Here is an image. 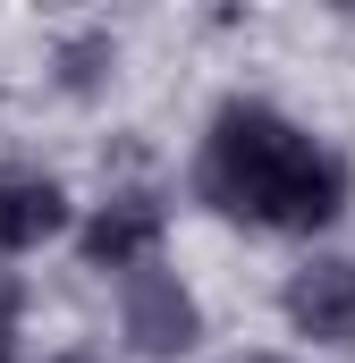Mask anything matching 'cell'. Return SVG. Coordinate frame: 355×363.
<instances>
[{
  "label": "cell",
  "instance_id": "obj_1",
  "mask_svg": "<svg viewBox=\"0 0 355 363\" xmlns=\"http://www.w3.org/2000/svg\"><path fill=\"white\" fill-rule=\"evenodd\" d=\"M195 186L212 211H229L246 228H288V237H313L347 211V161L263 101H229L212 118Z\"/></svg>",
  "mask_w": 355,
  "mask_h": 363
},
{
  "label": "cell",
  "instance_id": "obj_2",
  "mask_svg": "<svg viewBox=\"0 0 355 363\" xmlns=\"http://www.w3.org/2000/svg\"><path fill=\"white\" fill-rule=\"evenodd\" d=\"M119 313H127V347H136V355H186V347L203 338L195 296H186L170 271H153V262H144V271H127Z\"/></svg>",
  "mask_w": 355,
  "mask_h": 363
},
{
  "label": "cell",
  "instance_id": "obj_3",
  "mask_svg": "<svg viewBox=\"0 0 355 363\" xmlns=\"http://www.w3.org/2000/svg\"><path fill=\"white\" fill-rule=\"evenodd\" d=\"M279 304H288L296 338H322V347H355V262H313V271H296Z\"/></svg>",
  "mask_w": 355,
  "mask_h": 363
},
{
  "label": "cell",
  "instance_id": "obj_4",
  "mask_svg": "<svg viewBox=\"0 0 355 363\" xmlns=\"http://www.w3.org/2000/svg\"><path fill=\"white\" fill-rule=\"evenodd\" d=\"M161 245V203L136 186V194H110L102 211L85 220V262L93 271H144Z\"/></svg>",
  "mask_w": 355,
  "mask_h": 363
},
{
  "label": "cell",
  "instance_id": "obj_5",
  "mask_svg": "<svg viewBox=\"0 0 355 363\" xmlns=\"http://www.w3.org/2000/svg\"><path fill=\"white\" fill-rule=\"evenodd\" d=\"M60 220H68V194L43 169H0V254H26V245L60 237Z\"/></svg>",
  "mask_w": 355,
  "mask_h": 363
},
{
  "label": "cell",
  "instance_id": "obj_6",
  "mask_svg": "<svg viewBox=\"0 0 355 363\" xmlns=\"http://www.w3.org/2000/svg\"><path fill=\"white\" fill-rule=\"evenodd\" d=\"M0 363H9V304H0Z\"/></svg>",
  "mask_w": 355,
  "mask_h": 363
}]
</instances>
